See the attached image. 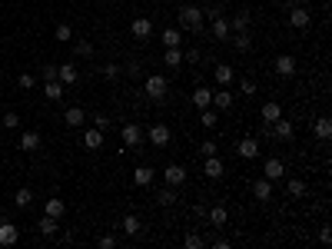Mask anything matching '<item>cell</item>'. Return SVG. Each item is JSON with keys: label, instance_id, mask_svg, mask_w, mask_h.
<instances>
[{"label": "cell", "instance_id": "cell-30", "mask_svg": "<svg viewBox=\"0 0 332 249\" xmlns=\"http://www.w3.org/2000/svg\"><path fill=\"white\" fill-rule=\"evenodd\" d=\"M209 223H213L216 229H220V226H226V223H229V213H226L223 206H213V209H209Z\"/></svg>", "mask_w": 332, "mask_h": 249}, {"label": "cell", "instance_id": "cell-4", "mask_svg": "<svg viewBox=\"0 0 332 249\" xmlns=\"http://www.w3.org/2000/svg\"><path fill=\"white\" fill-rule=\"evenodd\" d=\"M163 180H166V186H183V183H186V169H183L180 163H169L163 169Z\"/></svg>", "mask_w": 332, "mask_h": 249}, {"label": "cell", "instance_id": "cell-6", "mask_svg": "<svg viewBox=\"0 0 332 249\" xmlns=\"http://www.w3.org/2000/svg\"><path fill=\"white\" fill-rule=\"evenodd\" d=\"M169 137H173V133H169L166 123H153V126H150V143H153V146H166Z\"/></svg>", "mask_w": 332, "mask_h": 249}, {"label": "cell", "instance_id": "cell-24", "mask_svg": "<svg viewBox=\"0 0 332 249\" xmlns=\"http://www.w3.org/2000/svg\"><path fill=\"white\" fill-rule=\"evenodd\" d=\"M37 229H40V236H56V229H60V223H56L53 216H47L44 213V219L37 223Z\"/></svg>", "mask_w": 332, "mask_h": 249}, {"label": "cell", "instance_id": "cell-37", "mask_svg": "<svg viewBox=\"0 0 332 249\" xmlns=\"http://www.w3.org/2000/svg\"><path fill=\"white\" fill-rule=\"evenodd\" d=\"M63 97V83L60 80H47V100H60Z\"/></svg>", "mask_w": 332, "mask_h": 249}, {"label": "cell", "instance_id": "cell-19", "mask_svg": "<svg viewBox=\"0 0 332 249\" xmlns=\"http://www.w3.org/2000/svg\"><path fill=\"white\" fill-rule=\"evenodd\" d=\"M20 149H24V153H33V149H40V133H37V130H27L24 137H20Z\"/></svg>", "mask_w": 332, "mask_h": 249}, {"label": "cell", "instance_id": "cell-40", "mask_svg": "<svg viewBox=\"0 0 332 249\" xmlns=\"http://www.w3.org/2000/svg\"><path fill=\"white\" fill-rule=\"evenodd\" d=\"M76 56H83V60H87V56H93V44H90V40H76Z\"/></svg>", "mask_w": 332, "mask_h": 249}, {"label": "cell", "instance_id": "cell-44", "mask_svg": "<svg viewBox=\"0 0 332 249\" xmlns=\"http://www.w3.org/2000/svg\"><path fill=\"white\" fill-rule=\"evenodd\" d=\"M103 76H107V80H116V76H120V67H116V63H107V67H103Z\"/></svg>", "mask_w": 332, "mask_h": 249}, {"label": "cell", "instance_id": "cell-47", "mask_svg": "<svg viewBox=\"0 0 332 249\" xmlns=\"http://www.w3.org/2000/svg\"><path fill=\"white\" fill-rule=\"evenodd\" d=\"M44 80H56V67L53 63H44Z\"/></svg>", "mask_w": 332, "mask_h": 249}, {"label": "cell", "instance_id": "cell-33", "mask_svg": "<svg viewBox=\"0 0 332 249\" xmlns=\"http://www.w3.org/2000/svg\"><path fill=\"white\" fill-rule=\"evenodd\" d=\"M286 193L292 196V199L306 196V183H302V180H289V183H286Z\"/></svg>", "mask_w": 332, "mask_h": 249}, {"label": "cell", "instance_id": "cell-39", "mask_svg": "<svg viewBox=\"0 0 332 249\" xmlns=\"http://www.w3.org/2000/svg\"><path fill=\"white\" fill-rule=\"evenodd\" d=\"M232 44H236L239 53H246V50L252 47V40H249V33H236V37H232Z\"/></svg>", "mask_w": 332, "mask_h": 249}, {"label": "cell", "instance_id": "cell-20", "mask_svg": "<svg viewBox=\"0 0 332 249\" xmlns=\"http://www.w3.org/2000/svg\"><path fill=\"white\" fill-rule=\"evenodd\" d=\"M120 226H123L126 236H140V233H143V223H140V216H133V213H130V216H123V223H120Z\"/></svg>", "mask_w": 332, "mask_h": 249}, {"label": "cell", "instance_id": "cell-29", "mask_svg": "<svg viewBox=\"0 0 332 249\" xmlns=\"http://www.w3.org/2000/svg\"><path fill=\"white\" fill-rule=\"evenodd\" d=\"M213 106L229 110V106H232V90H216V93H213Z\"/></svg>", "mask_w": 332, "mask_h": 249}, {"label": "cell", "instance_id": "cell-21", "mask_svg": "<svg viewBox=\"0 0 332 249\" xmlns=\"http://www.w3.org/2000/svg\"><path fill=\"white\" fill-rule=\"evenodd\" d=\"M163 63H166L169 70H180V67H183V53H180V47H166Z\"/></svg>", "mask_w": 332, "mask_h": 249}, {"label": "cell", "instance_id": "cell-5", "mask_svg": "<svg viewBox=\"0 0 332 249\" xmlns=\"http://www.w3.org/2000/svg\"><path fill=\"white\" fill-rule=\"evenodd\" d=\"M263 176L266 180H282V176H286V163L279 160V156H272V160H266V166H263Z\"/></svg>", "mask_w": 332, "mask_h": 249}, {"label": "cell", "instance_id": "cell-15", "mask_svg": "<svg viewBox=\"0 0 332 249\" xmlns=\"http://www.w3.org/2000/svg\"><path fill=\"white\" fill-rule=\"evenodd\" d=\"M276 73L279 76H292L296 73V56H289V53L276 56Z\"/></svg>", "mask_w": 332, "mask_h": 249}, {"label": "cell", "instance_id": "cell-2", "mask_svg": "<svg viewBox=\"0 0 332 249\" xmlns=\"http://www.w3.org/2000/svg\"><path fill=\"white\" fill-rule=\"evenodd\" d=\"M180 27H186V30H203V7H180Z\"/></svg>", "mask_w": 332, "mask_h": 249}, {"label": "cell", "instance_id": "cell-51", "mask_svg": "<svg viewBox=\"0 0 332 249\" xmlns=\"http://www.w3.org/2000/svg\"><path fill=\"white\" fill-rule=\"evenodd\" d=\"M220 13H223L220 7H206V10H203V17H209V20H213V17H220Z\"/></svg>", "mask_w": 332, "mask_h": 249}, {"label": "cell", "instance_id": "cell-14", "mask_svg": "<svg viewBox=\"0 0 332 249\" xmlns=\"http://www.w3.org/2000/svg\"><path fill=\"white\" fill-rule=\"evenodd\" d=\"M56 80H60L63 87H70V83H76V80H80V73H76V67H73V63H63V67H56Z\"/></svg>", "mask_w": 332, "mask_h": 249}, {"label": "cell", "instance_id": "cell-17", "mask_svg": "<svg viewBox=\"0 0 332 249\" xmlns=\"http://www.w3.org/2000/svg\"><path fill=\"white\" fill-rule=\"evenodd\" d=\"M239 156H243V160H256V156H259V143H256V140H249V137H246V140H239Z\"/></svg>", "mask_w": 332, "mask_h": 249}, {"label": "cell", "instance_id": "cell-12", "mask_svg": "<svg viewBox=\"0 0 332 249\" xmlns=\"http://www.w3.org/2000/svg\"><path fill=\"white\" fill-rule=\"evenodd\" d=\"M259 117H263V123H276V120L282 117V106L276 103V100H269V103L259 106Z\"/></svg>", "mask_w": 332, "mask_h": 249}, {"label": "cell", "instance_id": "cell-11", "mask_svg": "<svg viewBox=\"0 0 332 249\" xmlns=\"http://www.w3.org/2000/svg\"><path fill=\"white\" fill-rule=\"evenodd\" d=\"M203 160H206V166H203V173H206L209 180H220V176L226 173V166H223V160H220V156H203Z\"/></svg>", "mask_w": 332, "mask_h": 249}, {"label": "cell", "instance_id": "cell-32", "mask_svg": "<svg viewBox=\"0 0 332 249\" xmlns=\"http://www.w3.org/2000/svg\"><path fill=\"white\" fill-rule=\"evenodd\" d=\"M316 137H319V140H329V137H332V123H329V117H319V120H316Z\"/></svg>", "mask_w": 332, "mask_h": 249}, {"label": "cell", "instance_id": "cell-18", "mask_svg": "<svg viewBox=\"0 0 332 249\" xmlns=\"http://www.w3.org/2000/svg\"><path fill=\"white\" fill-rule=\"evenodd\" d=\"M83 146H87V149H100V146H103V130L90 126V130L83 133Z\"/></svg>", "mask_w": 332, "mask_h": 249}, {"label": "cell", "instance_id": "cell-49", "mask_svg": "<svg viewBox=\"0 0 332 249\" xmlns=\"http://www.w3.org/2000/svg\"><path fill=\"white\" fill-rule=\"evenodd\" d=\"M113 246H116V239H113L110 233H107V236H100V249H113Z\"/></svg>", "mask_w": 332, "mask_h": 249}, {"label": "cell", "instance_id": "cell-28", "mask_svg": "<svg viewBox=\"0 0 332 249\" xmlns=\"http://www.w3.org/2000/svg\"><path fill=\"white\" fill-rule=\"evenodd\" d=\"M232 76H236V73H232L229 63H220V67H216V83H220V87H229Z\"/></svg>", "mask_w": 332, "mask_h": 249}, {"label": "cell", "instance_id": "cell-35", "mask_svg": "<svg viewBox=\"0 0 332 249\" xmlns=\"http://www.w3.org/2000/svg\"><path fill=\"white\" fill-rule=\"evenodd\" d=\"M13 203H17V209H24V206H30L33 203V193H30V189H17V196H13Z\"/></svg>", "mask_w": 332, "mask_h": 249}, {"label": "cell", "instance_id": "cell-8", "mask_svg": "<svg viewBox=\"0 0 332 249\" xmlns=\"http://www.w3.org/2000/svg\"><path fill=\"white\" fill-rule=\"evenodd\" d=\"M130 33H133L136 40H146V37L153 33V20H150V17H136V20H133V27H130Z\"/></svg>", "mask_w": 332, "mask_h": 249}, {"label": "cell", "instance_id": "cell-16", "mask_svg": "<svg viewBox=\"0 0 332 249\" xmlns=\"http://www.w3.org/2000/svg\"><path fill=\"white\" fill-rule=\"evenodd\" d=\"M17 239H20L17 226H13V223H0V246H13Z\"/></svg>", "mask_w": 332, "mask_h": 249}, {"label": "cell", "instance_id": "cell-38", "mask_svg": "<svg viewBox=\"0 0 332 249\" xmlns=\"http://www.w3.org/2000/svg\"><path fill=\"white\" fill-rule=\"evenodd\" d=\"M216 120H220V117H216V113L209 110V106H206V110H200V123L206 126V130H213V126H216Z\"/></svg>", "mask_w": 332, "mask_h": 249}, {"label": "cell", "instance_id": "cell-43", "mask_svg": "<svg viewBox=\"0 0 332 249\" xmlns=\"http://www.w3.org/2000/svg\"><path fill=\"white\" fill-rule=\"evenodd\" d=\"M17 87H20V90H30V87H33V76H30V73H20V76H17Z\"/></svg>", "mask_w": 332, "mask_h": 249}, {"label": "cell", "instance_id": "cell-26", "mask_svg": "<svg viewBox=\"0 0 332 249\" xmlns=\"http://www.w3.org/2000/svg\"><path fill=\"white\" fill-rule=\"evenodd\" d=\"M213 37L216 40H226V37H229V20H226L223 13H220V17H213Z\"/></svg>", "mask_w": 332, "mask_h": 249}, {"label": "cell", "instance_id": "cell-42", "mask_svg": "<svg viewBox=\"0 0 332 249\" xmlns=\"http://www.w3.org/2000/svg\"><path fill=\"white\" fill-rule=\"evenodd\" d=\"M239 93H243V97H252V93H256V83H252V80H243V83H239Z\"/></svg>", "mask_w": 332, "mask_h": 249}, {"label": "cell", "instance_id": "cell-22", "mask_svg": "<svg viewBox=\"0 0 332 249\" xmlns=\"http://www.w3.org/2000/svg\"><path fill=\"white\" fill-rule=\"evenodd\" d=\"M252 193H256V199H263V203H266V199L272 196V180H266V176H263V180H256V183H252Z\"/></svg>", "mask_w": 332, "mask_h": 249}, {"label": "cell", "instance_id": "cell-23", "mask_svg": "<svg viewBox=\"0 0 332 249\" xmlns=\"http://www.w3.org/2000/svg\"><path fill=\"white\" fill-rule=\"evenodd\" d=\"M193 103L200 106V110H206V106H213V90H206V87L193 90Z\"/></svg>", "mask_w": 332, "mask_h": 249}, {"label": "cell", "instance_id": "cell-53", "mask_svg": "<svg viewBox=\"0 0 332 249\" xmlns=\"http://www.w3.org/2000/svg\"><path fill=\"white\" fill-rule=\"evenodd\" d=\"M289 4H292V7H299V4H302V0H289Z\"/></svg>", "mask_w": 332, "mask_h": 249}, {"label": "cell", "instance_id": "cell-34", "mask_svg": "<svg viewBox=\"0 0 332 249\" xmlns=\"http://www.w3.org/2000/svg\"><path fill=\"white\" fill-rule=\"evenodd\" d=\"M53 37L60 40V44H70V40H73V30H70V24H56Z\"/></svg>", "mask_w": 332, "mask_h": 249}, {"label": "cell", "instance_id": "cell-7", "mask_svg": "<svg viewBox=\"0 0 332 249\" xmlns=\"http://www.w3.org/2000/svg\"><path fill=\"white\" fill-rule=\"evenodd\" d=\"M249 10H239V13H232V20H229V33H249Z\"/></svg>", "mask_w": 332, "mask_h": 249}, {"label": "cell", "instance_id": "cell-45", "mask_svg": "<svg viewBox=\"0 0 332 249\" xmlns=\"http://www.w3.org/2000/svg\"><path fill=\"white\" fill-rule=\"evenodd\" d=\"M17 123H20V117H17V113H4V126H7V130H13Z\"/></svg>", "mask_w": 332, "mask_h": 249}, {"label": "cell", "instance_id": "cell-46", "mask_svg": "<svg viewBox=\"0 0 332 249\" xmlns=\"http://www.w3.org/2000/svg\"><path fill=\"white\" fill-rule=\"evenodd\" d=\"M93 126H96V130H107V126H110V117H100V113H96V117H93Z\"/></svg>", "mask_w": 332, "mask_h": 249}, {"label": "cell", "instance_id": "cell-41", "mask_svg": "<svg viewBox=\"0 0 332 249\" xmlns=\"http://www.w3.org/2000/svg\"><path fill=\"white\" fill-rule=\"evenodd\" d=\"M183 246H186V249H203V236H200V233H189V236L183 239Z\"/></svg>", "mask_w": 332, "mask_h": 249}, {"label": "cell", "instance_id": "cell-36", "mask_svg": "<svg viewBox=\"0 0 332 249\" xmlns=\"http://www.w3.org/2000/svg\"><path fill=\"white\" fill-rule=\"evenodd\" d=\"M163 47H180V30L176 27H166L163 30Z\"/></svg>", "mask_w": 332, "mask_h": 249}, {"label": "cell", "instance_id": "cell-9", "mask_svg": "<svg viewBox=\"0 0 332 249\" xmlns=\"http://www.w3.org/2000/svg\"><path fill=\"white\" fill-rule=\"evenodd\" d=\"M120 137H123V143L133 149V146H140V140H143V130H140L136 123H126L123 130H120Z\"/></svg>", "mask_w": 332, "mask_h": 249}, {"label": "cell", "instance_id": "cell-25", "mask_svg": "<svg viewBox=\"0 0 332 249\" xmlns=\"http://www.w3.org/2000/svg\"><path fill=\"white\" fill-rule=\"evenodd\" d=\"M47 216H53V219H60L63 216V213H67V203H63V199H56V196H50V199H47Z\"/></svg>", "mask_w": 332, "mask_h": 249}, {"label": "cell", "instance_id": "cell-48", "mask_svg": "<svg viewBox=\"0 0 332 249\" xmlns=\"http://www.w3.org/2000/svg\"><path fill=\"white\" fill-rule=\"evenodd\" d=\"M200 153H203V156H216V143H209V140H206V143L200 146Z\"/></svg>", "mask_w": 332, "mask_h": 249}, {"label": "cell", "instance_id": "cell-31", "mask_svg": "<svg viewBox=\"0 0 332 249\" xmlns=\"http://www.w3.org/2000/svg\"><path fill=\"white\" fill-rule=\"evenodd\" d=\"M133 183H136V186H150V183H153V169H150V166H136Z\"/></svg>", "mask_w": 332, "mask_h": 249}, {"label": "cell", "instance_id": "cell-50", "mask_svg": "<svg viewBox=\"0 0 332 249\" xmlns=\"http://www.w3.org/2000/svg\"><path fill=\"white\" fill-rule=\"evenodd\" d=\"M126 76H140V63H136V60L126 63Z\"/></svg>", "mask_w": 332, "mask_h": 249}, {"label": "cell", "instance_id": "cell-52", "mask_svg": "<svg viewBox=\"0 0 332 249\" xmlns=\"http://www.w3.org/2000/svg\"><path fill=\"white\" fill-rule=\"evenodd\" d=\"M319 243H322V246H329V243H332V233H329V229H322V233H319Z\"/></svg>", "mask_w": 332, "mask_h": 249}, {"label": "cell", "instance_id": "cell-10", "mask_svg": "<svg viewBox=\"0 0 332 249\" xmlns=\"http://www.w3.org/2000/svg\"><path fill=\"white\" fill-rule=\"evenodd\" d=\"M289 24H292L296 30H302V27H309V24H313V13H309V10H302V7H292V10H289Z\"/></svg>", "mask_w": 332, "mask_h": 249}, {"label": "cell", "instance_id": "cell-1", "mask_svg": "<svg viewBox=\"0 0 332 249\" xmlns=\"http://www.w3.org/2000/svg\"><path fill=\"white\" fill-rule=\"evenodd\" d=\"M166 76H160V73H150L146 76V83H143V90H146V97L153 100V103H163L166 100Z\"/></svg>", "mask_w": 332, "mask_h": 249}, {"label": "cell", "instance_id": "cell-27", "mask_svg": "<svg viewBox=\"0 0 332 249\" xmlns=\"http://www.w3.org/2000/svg\"><path fill=\"white\" fill-rule=\"evenodd\" d=\"M153 196H157L160 206H173L176 203V186H163V189H157Z\"/></svg>", "mask_w": 332, "mask_h": 249}, {"label": "cell", "instance_id": "cell-13", "mask_svg": "<svg viewBox=\"0 0 332 249\" xmlns=\"http://www.w3.org/2000/svg\"><path fill=\"white\" fill-rule=\"evenodd\" d=\"M83 120H87V113H83L80 106H70V110L63 113V123H67L70 130H80V126H83Z\"/></svg>", "mask_w": 332, "mask_h": 249}, {"label": "cell", "instance_id": "cell-3", "mask_svg": "<svg viewBox=\"0 0 332 249\" xmlns=\"http://www.w3.org/2000/svg\"><path fill=\"white\" fill-rule=\"evenodd\" d=\"M269 137H279V140H292L296 137V126H292V120H286V117H279L276 123H269Z\"/></svg>", "mask_w": 332, "mask_h": 249}]
</instances>
